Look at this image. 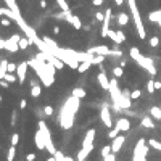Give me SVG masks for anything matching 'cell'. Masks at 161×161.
I'll use <instances>...</instances> for the list:
<instances>
[{
    "mask_svg": "<svg viewBox=\"0 0 161 161\" xmlns=\"http://www.w3.org/2000/svg\"><path fill=\"white\" fill-rule=\"evenodd\" d=\"M79 105H81V98L71 95L68 100H66V103L63 105L61 108V113H60V126L63 129H71L73 124H74V115L78 113L79 110Z\"/></svg>",
    "mask_w": 161,
    "mask_h": 161,
    "instance_id": "1",
    "label": "cell"
},
{
    "mask_svg": "<svg viewBox=\"0 0 161 161\" xmlns=\"http://www.w3.org/2000/svg\"><path fill=\"white\" fill-rule=\"evenodd\" d=\"M129 55L132 56V60H135V61H137L144 69H147V71H148V74H151V76H155V74H156V68H155L153 61H151V58H147V56H144V55H142V53L139 52L137 47H132V49L129 50Z\"/></svg>",
    "mask_w": 161,
    "mask_h": 161,
    "instance_id": "2",
    "label": "cell"
},
{
    "mask_svg": "<svg viewBox=\"0 0 161 161\" xmlns=\"http://www.w3.org/2000/svg\"><path fill=\"white\" fill-rule=\"evenodd\" d=\"M127 3H129V10L132 13V18H134V23H135V27H137V34L140 39H145V27H144V23H142V18H140V13L137 10V3H135V0H127Z\"/></svg>",
    "mask_w": 161,
    "mask_h": 161,
    "instance_id": "3",
    "label": "cell"
},
{
    "mask_svg": "<svg viewBox=\"0 0 161 161\" xmlns=\"http://www.w3.org/2000/svg\"><path fill=\"white\" fill-rule=\"evenodd\" d=\"M39 130L42 132V135H44V139H45V150H49L50 155H55V153H56V148H55L53 142H52L49 127H47V124H45L44 121H39Z\"/></svg>",
    "mask_w": 161,
    "mask_h": 161,
    "instance_id": "4",
    "label": "cell"
},
{
    "mask_svg": "<svg viewBox=\"0 0 161 161\" xmlns=\"http://www.w3.org/2000/svg\"><path fill=\"white\" fill-rule=\"evenodd\" d=\"M145 139H140L135 148H134V161H147V153H148V147L145 145Z\"/></svg>",
    "mask_w": 161,
    "mask_h": 161,
    "instance_id": "5",
    "label": "cell"
},
{
    "mask_svg": "<svg viewBox=\"0 0 161 161\" xmlns=\"http://www.w3.org/2000/svg\"><path fill=\"white\" fill-rule=\"evenodd\" d=\"M95 134H97L95 129H89L87 134H86V137H84V140H82V148L87 150L89 153L93 150V140H95Z\"/></svg>",
    "mask_w": 161,
    "mask_h": 161,
    "instance_id": "6",
    "label": "cell"
},
{
    "mask_svg": "<svg viewBox=\"0 0 161 161\" xmlns=\"http://www.w3.org/2000/svg\"><path fill=\"white\" fill-rule=\"evenodd\" d=\"M108 92H110V95H111L113 103H118L119 98H121V95H122V92L119 90V86H118V78L110 81V90Z\"/></svg>",
    "mask_w": 161,
    "mask_h": 161,
    "instance_id": "7",
    "label": "cell"
},
{
    "mask_svg": "<svg viewBox=\"0 0 161 161\" xmlns=\"http://www.w3.org/2000/svg\"><path fill=\"white\" fill-rule=\"evenodd\" d=\"M87 52H90V53H93V55H103V56L113 55V50L110 49V47H107V45H95V47H90Z\"/></svg>",
    "mask_w": 161,
    "mask_h": 161,
    "instance_id": "8",
    "label": "cell"
},
{
    "mask_svg": "<svg viewBox=\"0 0 161 161\" xmlns=\"http://www.w3.org/2000/svg\"><path fill=\"white\" fill-rule=\"evenodd\" d=\"M116 105H119L122 110H129L132 107V98H130V92L129 90L122 92V95H121V98H119V102L116 103Z\"/></svg>",
    "mask_w": 161,
    "mask_h": 161,
    "instance_id": "9",
    "label": "cell"
},
{
    "mask_svg": "<svg viewBox=\"0 0 161 161\" xmlns=\"http://www.w3.org/2000/svg\"><path fill=\"white\" fill-rule=\"evenodd\" d=\"M27 68H29V63H27V61L18 63L16 76H18V82H20V84H24V81H26V71H27Z\"/></svg>",
    "mask_w": 161,
    "mask_h": 161,
    "instance_id": "10",
    "label": "cell"
},
{
    "mask_svg": "<svg viewBox=\"0 0 161 161\" xmlns=\"http://www.w3.org/2000/svg\"><path fill=\"white\" fill-rule=\"evenodd\" d=\"M100 119H102V122H103L107 127H111V126H113V121H111V115H110L108 105H103V108H102V111H100Z\"/></svg>",
    "mask_w": 161,
    "mask_h": 161,
    "instance_id": "11",
    "label": "cell"
},
{
    "mask_svg": "<svg viewBox=\"0 0 161 161\" xmlns=\"http://www.w3.org/2000/svg\"><path fill=\"white\" fill-rule=\"evenodd\" d=\"M108 37H110V39L115 42L116 45H121L122 42L126 40V36H124V32H122V31H111V29H110Z\"/></svg>",
    "mask_w": 161,
    "mask_h": 161,
    "instance_id": "12",
    "label": "cell"
},
{
    "mask_svg": "<svg viewBox=\"0 0 161 161\" xmlns=\"http://www.w3.org/2000/svg\"><path fill=\"white\" fill-rule=\"evenodd\" d=\"M124 142H126V137H124V135H118L116 139H113V142H111L113 153H118V151L121 150V147L124 145Z\"/></svg>",
    "mask_w": 161,
    "mask_h": 161,
    "instance_id": "13",
    "label": "cell"
},
{
    "mask_svg": "<svg viewBox=\"0 0 161 161\" xmlns=\"http://www.w3.org/2000/svg\"><path fill=\"white\" fill-rule=\"evenodd\" d=\"M97 78H98V82H100L102 89H103V90H110V79L107 78L105 71H100V74L97 76Z\"/></svg>",
    "mask_w": 161,
    "mask_h": 161,
    "instance_id": "14",
    "label": "cell"
},
{
    "mask_svg": "<svg viewBox=\"0 0 161 161\" xmlns=\"http://www.w3.org/2000/svg\"><path fill=\"white\" fill-rule=\"evenodd\" d=\"M34 144H36V147L39 148V150H44V148H45V139H44V135H42L40 130L36 132V135H34Z\"/></svg>",
    "mask_w": 161,
    "mask_h": 161,
    "instance_id": "15",
    "label": "cell"
},
{
    "mask_svg": "<svg viewBox=\"0 0 161 161\" xmlns=\"http://www.w3.org/2000/svg\"><path fill=\"white\" fill-rule=\"evenodd\" d=\"M5 50L15 53V52H18V50H21V49H20V44H18V42H13L12 39H7V40H5Z\"/></svg>",
    "mask_w": 161,
    "mask_h": 161,
    "instance_id": "16",
    "label": "cell"
},
{
    "mask_svg": "<svg viewBox=\"0 0 161 161\" xmlns=\"http://www.w3.org/2000/svg\"><path fill=\"white\" fill-rule=\"evenodd\" d=\"M116 126H118L121 130H129V129H130V122H129V119H126V118H119V119L116 121Z\"/></svg>",
    "mask_w": 161,
    "mask_h": 161,
    "instance_id": "17",
    "label": "cell"
},
{
    "mask_svg": "<svg viewBox=\"0 0 161 161\" xmlns=\"http://www.w3.org/2000/svg\"><path fill=\"white\" fill-rule=\"evenodd\" d=\"M140 124L144 127H147V129H155V122H153V119H151V116H144Z\"/></svg>",
    "mask_w": 161,
    "mask_h": 161,
    "instance_id": "18",
    "label": "cell"
},
{
    "mask_svg": "<svg viewBox=\"0 0 161 161\" xmlns=\"http://www.w3.org/2000/svg\"><path fill=\"white\" fill-rule=\"evenodd\" d=\"M116 20H118V24H119V26H126V24L129 23V15H127V13H118Z\"/></svg>",
    "mask_w": 161,
    "mask_h": 161,
    "instance_id": "19",
    "label": "cell"
},
{
    "mask_svg": "<svg viewBox=\"0 0 161 161\" xmlns=\"http://www.w3.org/2000/svg\"><path fill=\"white\" fill-rule=\"evenodd\" d=\"M3 2L7 3V7H8V8H12V10H13L16 15H21L20 8H18V5H16V0H3Z\"/></svg>",
    "mask_w": 161,
    "mask_h": 161,
    "instance_id": "20",
    "label": "cell"
},
{
    "mask_svg": "<svg viewBox=\"0 0 161 161\" xmlns=\"http://www.w3.org/2000/svg\"><path fill=\"white\" fill-rule=\"evenodd\" d=\"M148 20L153 21V23H159V21H161V10H158V12H151V13L148 15Z\"/></svg>",
    "mask_w": 161,
    "mask_h": 161,
    "instance_id": "21",
    "label": "cell"
},
{
    "mask_svg": "<svg viewBox=\"0 0 161 161\" xmlns=\"http://www.w3.org/2000/svg\"><path fill=\"white\" fill-rule=\"evenodd\" d=\"M150 115H151V118H155V119H161V107H151Z\"/></svg>",
    "mask_w": 161,
    "mask_h": 161,
    "instance_id": "22",
    "label": "cell"
},
{
    "mask_svg": "<svg viewBox=\"0 0 161 161\" xmlns=\"http://www.w3.org/2000/svg\"><path fill=\"white\" fill-rule=\"evenodd\" d=\"M92 66V63L90 61H82L81 64H79V68H78V73H86L89 68Z\"/></svg>",
    "mask_w": 161,
    "mask_h": 161,
    "instance_id": "23",
    "label": "cell"
},
{
    "mask_svg": "<svg viewBox=\"0 0 161 161\" xmlns=\"http://www.w3.org/2000/svg\"><path fill=\"white\" fill-rule=\"evenodd\" d=\"M73 95L78 97V98H84V97H86V90L81 89V87H76V89L73 90Z\"/></svg>",
    "mask_w": 161,
    "mask_h": 161,
    "instance_id": "24",
    "label": "cell"
},
{
    "mask_svg": "<svg viewBox=\"0 0 161 161\" xmlns=\"http://www.w3.org/2000/svg\"><path fill=\"white\" fill-rule=\"evenodd\" d=\"M15 156H16V147H15V145H12V147H10V150H8L7 161H13V159H15Z\"/></svg>",
    "mask_w": 161,
    "mask_h": 161,
    "instance_id": "25",
    "label": "cell"
},
{
    "mask_svg": "<svg viewBox=\"0 0 161 161\" xmlns=\"http://www.w3.org/2000/svg\"><path fill=\"white\" fill-rule=\"evenodd\" d=\"M89 155H90V153H89L87 150L81 148V150H79V153H78V161H86V158H87Z\"/></svg>",
    "mask_w": 161,
    "mask_h": 161,
    "instance_id": "26",
    "label": "cell"
},
{
    "mask_svg": "<svg viewBox=\"0 0 161 161\" xmlns=\"http://www.w3.org/2000/svg\"><path fill=\"white\" fill-rule=\"evenodd\" d=\"M100 153H102V158H107L110 153H113V148H111V145H105V147L102 148V151H100Z\"/></svg>",
    "mask_w": 161,
    "mask_h": 161,
    "instance_id": "27",
    "label": "cell"
},
{
    "mask_svg": "<svg viewBox=\"0 0 161 161\" xmlns=\"http://www.w3.org/2000/svg\"><path fill=\"white\" fill-rule=\"evenodd\" d=\"M148 145H150L151 148H155V150L161 151V142H158V140H155V139H151V140H148Z\"/></svg>",
    "mask_w": 161,
    "mask_h": 161,
    "instance_id": "28",
    "label": "cell"
},
{
    "mask_svg": "<svg viewBox=\"0 0 161 161\" xmlns=\"http://www.w3.org/2000/svg\"><path fill=\"white\" fill-rule=\"evenodd\" d=\"M122 74H124L122 66H115V68H113V76H115V78H121Z\"/></svg>",
    "mask_w": 161,
    "mask_h": 161,
    "instance_id": "29",
    "label": "cell"
},
{
    "mask_svg": "<svg viewBox=\"0 0 161 161\" xmlns=\"http://www.w3.org/2000/svg\"><path fill=\"white\" fill-rule=\"evenodd\" d=\"M71 24H73V27H74V29H78V31H79L81 27H82V23H81V20H79V18L76 16V15L73 16V23H71Z\"/></svg>",
    "mask_w": 161,
    "mask_h": 161,
    "instance_id": "30",
    "label": "cell"
},
{
    "mask_svg": "<svg viewBox=\"0 0 161 161\" xmlns=\"http://www.w3.org/2000/svg\"><path fill=\"white\" fill-rule=\"evenodd\" d=\"M42 93V87L40 86H34V87H31V95L32 97H39Z\"/></svg>",
    "mask_w": 161,
    "mask_h": 161,
    "instance_id": "31",
    "label": "cell"
},
{
    "mask_svg": "<svg viewBox=\"0 0 161 161\" xmlns=\"http://www.w3.org/2000/svg\"><path fill=\"white\" fill-rule=\"evenodd\" d=\"M119 132H121V129H119V127H118V126H116V127H115V129H111V130H110V132H108V137H110V139H111V140H113V139H116V137H118V135H119Z\"/></svg>",
    "mask_w": 161,
    "mask_h": 161,
    "instance_id": "32",
    "label": "cell"
},
{
    "mask_svg": "<svg viewBox=\"0 0 161 161\" xmlns=\"http://www.w3.org/2000/svg\"><path fill=\"white\" fill-rule=\"evenodd\" d=\"M3 79L8 81V82H16L18 81V76H15V73H7Z\"/></svg>",
    "mask_w": 161,
    "mask_h": 161,
    "instance_id": "33",
    "label": "cell"
},
{
    "mask_svg": "<svg viewBox=\"0 0 161 161\" xmlns=\"http://www.w3.org/2000/svg\"><path fill=\"white\" fill-rule=\"evenodd\" d=\"M42 40H44L47 45H49V47H58V45H56V42H55L53 39H50V37H47V36H44V37H42Z\"/></svg>",
    "mask_w": 161,
    "mask_h": 161,
    "instance_id": "34",
    "label": "cell"
},
{
    "mask_svg": "<svg viewBox=\"0 0 161 161\" xmlns=\"http://www.w3.org/2000/svg\"><path fill=\"white\" fill-rule=\"evenodd\" d=\"M147 90L150 92V93H153L156 89H155V79H150L148 82H147Z\"/></svg>",
    "mask_w": 161,
    "mask_h": 161,
    "instance_id": "35",
    "label": "cell"
},
{
    "mask_svg": "<svg viewBox=\"0 0 161 161\" xmlns=\"http://www.w3.org/2000/svg\"><path fill=\"white\" fill-rule=\"evenodd\" d=\"M56 3H58V7L61 8L63 12L69 10V7H68V2H66V0H56Z\"/></svg>",
    "mask_w": 161,
    "mask_h": 161,
    "instance_id": "36",
    "label": "cell"
},
{
    "mask_svg": "<svg viewBox=\"0 0 161 161\" xmlns=\"http://www.w3.org/2000/svg\"><path fill=\"white\" fill-rule=\"evenodd\" d=\"M29 44H31V40L27 39V37H21V40H20V49H21V50L26 49V47L29 45Z\"/></svg>",
    "mask_w": 161,
    "mask_h": 161,
    "instance_id": "37",
    "label": "cell"
},
{
    "mask_svg": "<svg viewBox=\"0 0 161 161\" xmlns=\"http://www.w3.org/2000/svg\"><path fill=\"white\" fill-rule=\"evenodd\" d=\"M103 60H105V56H103V55H95V56H93V60H92V64H100V63H103Z\"/></svg>",
    "mask_w": 161,
    "mask_h": 161,
    "instance_id": "38",
    "label": "cell"
},
{
    "mask_svg": "<svg viewBox=\"0 0 161 161\" xmlns=\"http://www.w3.org/2000/svg\"><path fill=\"white\" fill-rule=\"evenodd\" d=\"M73 16H74V15L71 13V10H66V12H64V21L71 24V23H73Z\"/></svg>",
    "mask_w": 161,
    "mask_h": 161,
    "instance_id": "39",
    "label": "cell"
},
{
    "mask_svg": "<svg viewBox=\"0 0 161 161\" xmlns=\"http://www.w3.org/2000/svg\"><path fill=\"white\" fill-rule=\"evenodd\" d=\"M44 115H45V116H52V115H53V107H50V105L44 107Z\"/></svg>",
    "mask_w": 161,
    "mask_h": 161,
    "instance_id": "40",
    "label": "cell"
},
{
    "mask_svg": "<svg viewBox=\"0 0 161 161\" xmlns=\"http://www.w3.org/2000/svg\"><path fill=\"white\" fill-rule=\"evenodd\" d=\"M10 23H12V20L8 16H5V18H0V26H10Z\"/></svg>",
    "mask_w": 161,
    "mask_h": 161,
    "instance_id": "41",
    "label": "cell"
},
{
    "mask_svg": "<svg viewBox=\"0 0 161 161\" xmlns=\"http://www.w3.org/2000/svg\"><path fill=\"white\" fill-rule=\"evenodd\" d=\"M18 142H20V134H18V132H15V134L12 135V145H18Z\"/></svg>",
    "mask_w": 161,
    "mask_h": 161,
    "instance_id": "42",
    "label": "cell"
},
{
    "mask_svg": "<svg viewBox=\"0 0 161 161\" xmlns=\"http://www.w3.org/2000/svg\"><path fill=\"white\" fill-rule=\"evenodd\" d=\"M140 95H142V92H140V90H132V92H130V98H132V100L140 98Z\"/></svg>",
    "mask_w": 161,
    "mask_h": 161,
    "instance_id": "43",
    "label": "cell"
},
{
    "mask_svg": "<svg viewBox=\"0 0 161 161\" xmlns=\"http://www.w3.org/2000/svg\"><path fill=\"white\" fill-rule=\"evenodd\" d=\"M18 64L16 63H8V73H16Z\"/></svg>",
    "mask_w": 161,
    "mask_h": 161,
    "instance_id": "44",
    "label": "cell"
},
{
    "mask_svg": "<svg viewBox=\"0 0 161 161\" xmlns=\"http://www.w3.org/2000/svg\"><path fill=\"white\" fill-rule=\"evenodd\" d=\"M158 44H159V39H158V37H151V39H150V45L151 47H153V49H155V47H158Z\"/></svg>",
    "mask_w": 161,
    "mask_h": 161,
    "instance_id": "45",
    "label": "cell"
},
{
    "mask_svg": "<svg viewBox=\"0 0 161 161\" xmlns=\"http://www.w3.org/2000/svg\"><path fill=\"white\" fill-rule=\"evenodd\" d=\"M95 20H97V21H103V20H105V13L97 12V13H95Z\"/></svg>",
    "mask_w": 161,
    "mask_h": 161,
    "instance_id": "46",
    "label": "cell"
},
{
    "mask_svg": "<svg viewBox=\"0 0 161 161\" xmlns=\"http://www.w3.org/2000/svg\"><path fill=\"white\" fill-rule=\"evenodd\" d=\"M103 161H116V153H110L107 158H103Z\"/></svg>",
    "mask_w": 161,
    "mask_h": 161,
    "instance_id": "47",
    "label": "cell"
},
{
    "mask_svg": "<svg viewBox=\"0 0 161 161\" xmlns=\"http://www.w3.org/2000/svg\"><path fill=\"white\" fill-rule=\"evenodd\" d=\"M10 39H12L13 42H18V44H20V40H21V36H20V34H13V36L10 37Z\"/></svg>",
    "mask_w": 161,
    "mask_h": 161,
    "instance_id": "48",
    "label": "cell"
},
{
    "mask_svg": "<svg viewBox=\"0 0 161 161\" xmlns=\"http://www.w3.org/2000/svg\"><path fill=\"white\" fill-rule=\"evenodd\" d=\"M113 56H118V58H121L122 56V52L119 49H113Z\"/></svg>",
    "mask_w": 161,
    "mask_h": 161,
    "instance_id": "49",
    "label": "cell"
},
{
    "mask_svg": "<svg viewBox=\"0 0 161 161\" xmlns=\"http://www.w3.org/2000/svg\"><path fill=\"white\" fill-rule=\"evenodd\" d=\"M34 159H36V155H34V153H27L26 161H34Z\"/></svg>",
    "mask_w": 161,
    "mask_h": 161,
    "instance_id": "50",
    "label": "cell"
},
{
    "mask_svg": "<svg viewBox=\"0 0 161 161\" xmlns=\"http://www.w3.org/2000/svg\"><path fill=\"white\" fill-rule=\"evenodd\" d=\"M0 86H2V87H8V86H10V82L5 81V79H0Z\"/></svg>",
    "mask_w": 161,
    "mask_h": 161,
    "instance_id": "51",
    "label": "cell"
},
{
    "mask_svg": "<svg viewBox=\"0 0 161 161\" xmlns=\"http://www.w3.org/2000/svg\"><path fill=\"white\" fill-rule=\"evenodd\" d=\"M26 105H27V102H26V98H23V100L20 102V108H21V110H24V108H26Z\"/></svg>",
    "mask_w": 161,
    "mask_h": 161,
    "instance_id": "52",
    "label": "cell"
},
{
    "mask_svg": "<svg viewBox=\"0 0 161 161\" xmlns=\"http://www.w3.org/2000/svg\"><path fill=\"white\" fill-rule=\"evenodd\" d=\"M103 2H105V0H92V3L95 5V7H100V5H102Z\"/></svg>",
    "mask_w": 161,
    "mask_h": 161,
    "instance_id": "53",
    "label": "cell"
},
{
    "mask_svg": "<svg viewBox=\"0 0 161 161\" xmlns=\"http://www.w3.org/2000/svg\"><path fill=\"white\" fill-rule=\"evenodd\" d=\"M15 122H16V111L12 113V126H15Z\"/></svg>",
    "mask_w": 161,
    "mask_h": 161,
    "instance_id": "54",
    "label": "cell"
},
{
    "mask_svg": "<svg viewBox=\"0 0 161 161\" xmlns=\"http://www.w3.org/2000/svg\"><path fill=\"white\" fill-rule=\"evenodd\" d=\"M155 89H156V90L161 89V82H159V81H155Z\"/></svg>",
    "mask_w": 161,
    "mask_h": 161,
    "instance_id": "55",
    "label": "cell"
},
{
    "mask_svg": "<svg viewBox=\"0 0 161 161\" xmlns=\"http://www.w3.org/2000/svg\"><path fill=\"white\" fill-rule=\"evenodd\" d=\"M40 8H47V2H45V0H40Z\"/></svg>",
    "mask_w": 161,
    "mask_h": 161,
    "instance_id": "56",
    "label": "cell"
},
{
    "mask_svg": "<svg viewBox=\"0 0 161 161\" xmlns=\"http://www.w3.org/2000/svg\"><path fill=\"white\" fill-rule=\"evenodd\" d=\"M53 32H55V34H60V27L55 26V27H53Z\"/></svg>",
    "mask_w": 161,
    "mask_h": 161,
    "instance_id": "57",
    "label": "cell"
},
{
    "mask_svg": "<svg viewBox=\"0 0 161 161\" xmlns=\"http://www.w3.org/2000/svg\"><path fill=\"white\" fill-rule=\"evenodd\" d=\"M115 3L119 7V5H122V3H124V0H115Z\"/></svg>",
    "mask_w": 161,
    "mask_h": 161,
    "instance_id": "58",
    "label": "cell"
},
{
    "mask_svg": "<svg viewBox=\"0 0 161 161\" xmlns=\"http://www.w3.org/2000/svg\"><path fill=\"white\" fill-rule=\"evenodd\" d=\"M34 86H37V81H36V79L31 81V87H34Z\"/></svg>",
    "mask_w": 161,
    "mask_h": 161,
    "instance_id": "59",
    "label": "cell"
},
{
    "mask_svg": "<svg viewBox=\"0 0 161 161\" xmlns=\"http://www.w3.org/2000/svg\"><path fill=\"white\" fill-rule=\"evenodd\" d=\"M47 161H56V158H55V156H53V155H52V156H50V158H49V159H47Z\"/></svg>",
    "mask_w": 161,
    "mask_h": 161,
    "instance_id": "60",
    "label": "cell"
},
{
    "mask_svg": "<svg viewBox=\"0 0 161 161\" xmlns=\"http://www.w3.org/2000/svg\"><path fill=\"white\" fill-rule=\"evenodd\" d=\"M158 24H159V27H161V21H159V23H158Z\"/></svg>",
    "mask_w": 161,
    "mask_h": 161,
    "instance_id": "61",
    "label": "cell"
},
{
    "mask_svg": "<svg viewBox=\"0 0 161 161\" xmlns=\"http://www.w3.org/2000/svg\"><path fill=\"white\" fill-rule=\"evenodd\" d=\"M0 103H2V97H0Z\"/></svg>",
    "mask_w": 161,
    "mask_h": 161,
    "instance_id": "62",
    "label": "cell"
}]
</instances>
